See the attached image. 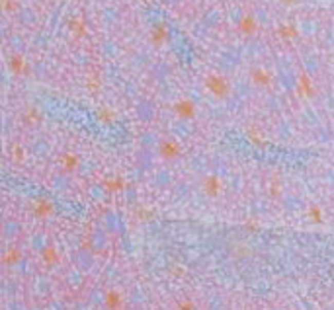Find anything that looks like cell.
Masks as SVG:
<instances>
[{
    "label": "cell",
    "instance_id": "cell-6",
    "mask_svg": "<svg viewBox=\"0 0 334 310\" xmlns=\"http://www.w3.org/2000/svg\"><path fill=\"white\" fill-rule=\"evenodd\" d=\"M238 29H240V33H245V35H252L256 33V29H258V24H256V18L252 14H245L240 22H238Z\"/></svg>",
    "mask_w": 334,
    "mask_h": 310
},
{
    "label": "cell",
    "instance_id": "cell-13",
    "mask_svg": "<svg viewBox=\"0 0 334 310\" xmlns=\"http://www.w3.org/2000/svg\"><path fill=\"white\" fill-rule=\"evenodd\" d=\"M277 33H280L282 37H295V35H297V29H295L293 26H280Z\"/></svg>",
    "mask_w": 334,
    "mask_h": 310
},
{
    "label": "cell",
    "instance_id": "cell-9",
    "mask_svg": "<svg viewBox=\"0 0 334 310\" xmlns=\"http://www.w3.org/2000/svg\"><path fill=\"white\" fill-rule=\"evenodd\" d=\"M121 304H123V301H121V297H119L118 293L116 291L108 293V297H106V306H108V310H119Z\"/></svg>",
    "mask_w": 334,
    "mask_h": 310
},
{
    "label": "cell",
    "instance_id": "cell-7",
    "mask_svg": "<svg viewBox=\"0 0 334 310\" xmlns=\"http://www.w3.org/2000/svg\"><path fill=\"white\" fill-rule=\"evenodd\" d=\"M151 39H153V43H155V45H162V43H164V41L168 39V28H166V24H157V26L153 28Z\"/></svg>",
    "mask_w": 334,
    "mask_h": 310
},
{
    "label": "cell",
    "instance_id": "cell-2",
    "mask_svg": "<svg viewBox=\"0 0 334 310\" xmlns=\"http://www.w3.org/2000/svg\"><path fill=\"white\" fill-rule=\"evenodd\" d=\"M201 191L207 195V197H217L221 193V180L217 178L215 174H207L203 180H201Z\"/></svg>",
    "mask_w": 334,
    "mask_h": 310
},
{
    "label": "cell",
    "instance_id": "cell-18",
    "mask_svg": "<svg viewBox=\"0 0 334 310\" xmlns=\"http://www.w3.org/2000/svg\"><path fill=\"white\" fill-rule=\"evenodd\" d=\"M282 2H285V4H291V2H293V0H282Z\"/></svg>",
    "mask_w": 334,
    "mask_h": 310
},
{
    "label": "cell",
    "instance_id": "cell-1",
    "mask_svg": "<svg viewBox=\"0 0 334 310\" xmlns=\"http://www.w3.org/2000/svg\"><path fill=\"white\" fill-rule=\"evenodd\" d=\"M206 86L209 90V94L217 98V100H223L231 92V84H229V80L223 74H209L206 80Z\"/></svg>",
    "mask_w": 334,
    "mask_h": 310
},
{
    "label": "cell",
    "instance_id": "cell-10",
    "mask_svg": "<svg viewBox=\"0 0 334 310\" xmlns=\"http://www.w3.org/2000/svg\"><path fill=\"white\" fill-rule=\"evenodd\" d=\"M10 68H12V72H16V74H22V72L28 68V65H26V61H24L20 55H12Z\"/></svg>",
    "mask_w": 334,
    "mask_h": 310
},
{
    "label": "cell",
    "instance_id": "cell-16",
    "mask_svg": "<svg viewBox=\"0 0 334 310\" xmlns=\"http://www.w3.org/2000/svg\"><path fill=\"white\" fill-rule=\"evenodd\" d=\"M38 209H40L41 217H45V215H51V211H53V205H51L49 201H41V203L38 205Z\"/></svg>",
    "mask_w": 334,
    "mask_h": 310
},
{
    "label": "cell",
    "instance_id": "cell-15",
    "mask_svg": "<svg viewBox=\"0 0 334 310\" xmlns=\"http://www.w3.org/2000/svg\"><path fill=\"white\" fill-rule=\"evenodd\" d=\"M106 185H108V187H109V189H112V191H121V189L125 187V184H123L121 180H116V178H112V180H108V182H106Z\"/></svg>",
    "mask_w": 334,
    "mask_h": 310
},
{
    "label": "cell",
    "instance_id": "cell-14",
    "mask_svg": "<svg viewBox=\"0 0 334 310\" xmlns=\"http://www.w3.org/2000/svg\"><path fill=\"white\" fill-rule=\"evenodd\" d=\"M309 219L314 221V223H321V221H323V211H321L317 205H313V207L309 209Z\"/></svg>",
    "mask_w": 334,
    "mask_h": 310
},
{
    "label": "cell",
    "instance_id": "cell-8",
    "mask_svg": "<svg viewBox=\"0 0 334 310\" xmlns=\"http://www.w3.org/2000/svg\"><path fill=\"white\" fill-rule=\"evenodd\" d=\"M297 88H299V92L305 94V96H313L314 94L313 82H311V78L307 76V74H301V76H299V80H297Z\"/></svg>",
    "mask_w": 334,
    "mask_h": 310
},
{
    "label": "cell",
    "instance_id": "cell-12",
    "mask_svg": "<svg viewBox=\"0 0 334 310\" xmlns=\"http://www.w3.org/2000/svg\"><path fill=\"white\" fill-rule=\"evenodd\" d=\"M61 166L67 170V172H72L77 166H79V156L75 154H65L63 156V160H61Z\"/></svg>",
    "mask_w": 334,
    "mask_h": 310
},
{
    "label": "cell",
    "instance_id": "cell-11",
    "mask_svg": "<svg viewBox=\"0 0 334 310\" xmlns=\"http://www.w3.org/2000/svg\"><path fill=\"white\" fill-rule=\"evenodd\" d=\"M69 29L72 33H84V29H86V24H84V18H80V16H75V18H70L69 22Z\"/></svg>",
    "mask_w": 334,
    "mask_h": 310
},
{
    "label": "cell",
    "instance_id": "cell-3",
    "mask_svg": "<svg viewBox=\"0 0 334 310\" xmlns=\"http://www.w3.org/2000/svg\"><path fill=\"white\" fill-rule=\"evenodd\" d=\"M158 152L164 160H174L178 154H180V143L174 141V139H166L162 141L160 146H158Z\"/></svg>",
    "mask_w": 334,
    "mask_h": 310
},
{
    "label": "cell",
    "instance_id": "cell-5",
    "mask_svg": "<svg viewBox=\"0 0 334 310\" xmlns=\"http://www.w3.org/2000/svg\"><path fill=\"white\" fill-rule=\"evenodd\" d=\"M174 111H176L178 117H182V119H190V117H194L196 113V106H194V102L192 100H178L176 104H174Z\"/></svg>",
    "mask_w": 334,
    "mask_h": 310
},
{
    "label": "cell",
    "instance_id": "cell-17",
    "mask_svg": "<svg viewBox=\"0 0 334 310\" xmlns=\"http://www.w3.org/2000/svg\"><path fill=\"white\" fill-rule=\"evenodd\" d=\"M178 310H194V304H192L190 301H184L182 304H180V308Z\"/></svg>",
    "mask_w": 334,
    "mask_h": 310
},
{
    "label": "cell",
    "instance_id": "cell-4",
    "mask_svg": "<svg viewBox=\"0 0 334 310\" xmlns=\"http://www.w3.org/2000/svg\"><path fill=\"white\" fill-rule=\"evenodd\" d=\"M250 80L254 82L256 86H270V82H272V72L264 67H256L250 70Z\"/></svg>",
    "mask_w": 334,
    "mask_h": 310
}]
</instances>
